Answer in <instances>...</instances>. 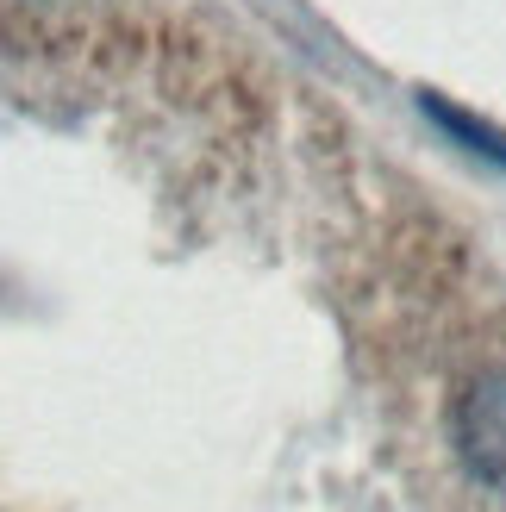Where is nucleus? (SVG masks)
I'll return each instance as SVG.
<instances>
[{"instance_id":"nucleus-1","label":"nucleus","mask_w":506,"mask_h":512,"mask_svg":"<svg viewBox=\"0 0 506 512\" xmlns=\"http://www.w3.org/2000/svg\"><path fill=\"white\" fill-rule=\"evenodd\" d=\"M457 450L475 481L506 494V375L475 381L457 406Z\"/></svg>"},{"instance_id":"nucleus-2","label":"nucleus","mask_w":506,"mask_h":512,"mask_svg":"<svg viewBox=\"0 0 506 512\" xmlns=\"http://www.w3.org/2000/svg\"><path fill=\"white\" fill-rule=\"evenodd\" d=\"M425 119H438L450 138H457L463 150H475V157H494V163H506V132H494L488 119H469L463 107H450L444 94H425Z\"/></svg>"}]
</instances>
